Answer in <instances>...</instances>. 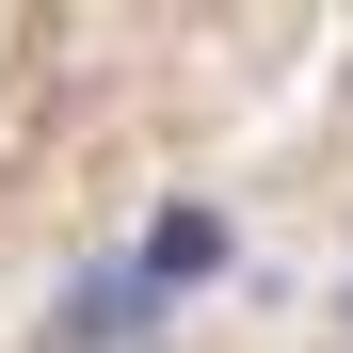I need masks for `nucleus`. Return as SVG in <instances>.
<instances>
[{
	"instance_id": "obj_1",
	"label": "nucleus",
	"mask_w": 353,
	"mask_h": 353,
	"mask_svg": "<svg viewBox=\"0 0 353 353\" xmlns=\"http://www.w3.org/2000/svg\"><path fill=\"white\" fill-rule=\"evenodd\" d=\"M209 273H225V209H161L129 241V289H145V305H176V289H209Z\"/></svg>"
}]
</instances>
